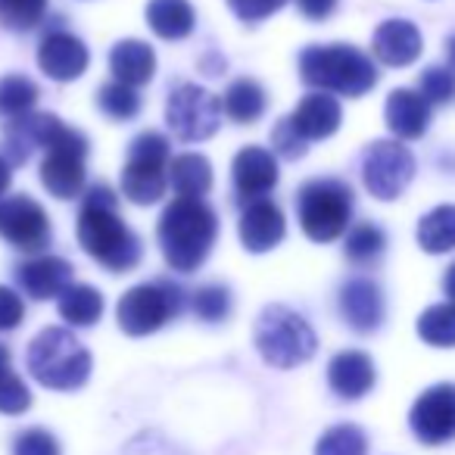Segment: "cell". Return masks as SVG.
<instances>
[{"mask_svg":"<svg viewBox=\"0 0 455 455\" xmlns=\"http://www.w3.org/2000/svg\"><path fill=\"white\" fill-rule=\"evenodd\" d=\"M76 235L84 253L113 275H128L132 268H138L140 256H144L140 237L119 215V194L103 181L91 184L82 194Z\"/></svg>","mask_w":455,"mask_h":455,"instance_id":"6da1fadb","label":"cell"},{"mask_svg":"<svg viewBox=\"0 0 455 455\" xmlns=\"http://www.w3.org/2000/svg\"><path fill=\"white\" fill-rule=\"evenodd\" d=\"M156 237L172 272L190 275L206 262L219 237V215L206 200L175 196L159 215Z\"/></svg>","mask_w":455,"mask_h":455,"instance_id":"7a4b0ae2","label":"cell"},{"mask_svg":"<svg viewBox=\"0 0 455 455\" xmlns=\"http://www.w3.org/2000/svg\"><path fill=\"white\" fill-rule=\"evenodd\" d=\"M299 78L324 94L362 97L378 84V66L353 44H309L299 53Z\"/></svg>","mask_w":455,"mask_h":455,"instance_id":"3957f363","label":"cell"},{"mask_svg":"<svg viewBox=\"0 0 455 455\" xmlns=\"http://www.w3.org/2000/svg\"><path fill=\"white\" fill-rule=\"evenodd\" d=\"M47 153L41 163V184L47 194L57 200H78L88 184V169H84V156H88V138L78 128L66 125L60 116L47 113L44 128V147Z\"/></svg>","mask_w":455,"mask_h":455,"instance_id":"277c9868","label":"cell"},{"mask_svg":"<svg viewBox=\"0 0 455 455\" xmlns=\"http://www.w3.org/2000/svg\"><path fill=\"white\" fill-rule=\"evenodd\" d=\"M26 365L47 390H78L91 378V353L72 331L44 328L28 343Z\"/></svg>","mask_w":455,"mask_h":455,"instance_id":"5b68a950","label":"cell"},{"mask_svg":"<svg viewBox=\"0 0 455 455\" xmlns=\"http://www.w3.org/2000/svg\"><path fill=\"white\" fill-rule=\"evenodd\" d=\"M297 219L309 241H337L353 221V188L340 178H312L297 194Z\"/></svg>","mask_w":455,"mask_h":455,"instance_id":"8992f818","label":"cell"},{"mask_svg":"<svg viewBox=\"0 0 455 455\" xmlns=\"http://www.w3.org/2000/svg\"><path fill=\"white\" fill-rule=\"evenodd\" d=\"M256 349L275 368H297L318 349L312 324L287 306H266L256 322Z\"/></svg>","mask_w":455,"mask_h":455,"instance_id":"52a82bcc","label":"cell"},{"mask_svg":"<svg viewBox=\"0 0 455 455\" xmlns=\"http://www.w3.org/2000/svg\"><path fill=\"white\" fill-rule=\"evenodd\" d=\"M169 163L172 144L165 134H138L128 147L125 165H122V196H128L134 206L159 203L165 196V188H169Z\"/></svg>","mask_w":455,"mask_h":455,"instance_id":"ba28073f","label":"cell"},{"mask_svg":"<svg viewBox=\"0 0 455 455\" xmlns=\"http://www.w3.org/2000/svg\"><path fill=\"white\" fill-rule=\"evenodd\" d=\"M184 309V291L175 281H147L122 293L116 306V322L128 337L156 334Z\"/></svg>","mask_w":455,"mask_h":455,"instance_id":"9c48e42d","label":"cell"},{"mask_svg":"<svg viewBox=\"0 0 455 455\" xmlns=\"http://www.w3.org/2000/svg\"><path fill=\"white\" fill-rule=\"evenodd\" d=\"M165 125L184 144L212 138L221 125V100L194 82L178 84L165 100Z\"/></svg>","mask_w":455,"mask_h":455,"instance_id":"30bf717a","label":"cell"},{"mask_svg":"<svg viewBox=\"0 0 455 455\" xmlns=\"http://www.w3.org/2000/svg\"><path fill=\"white\" fill-rule=\"evenodd\" d=\"M411 178H415V156L403 140H374L362 156V181L378 200H396Z\"/></svg>","mask_w":455,"mask_h":455,"instance_id":"8fae6325","label":"cell"},{"mask_svg":"<svg viewBox=\"0 0 455 455\" xmlns=\"http://www.w3.org/2000/svg\"><path fill=\"white\" fill-rule=\"evenodd\" d=\"M0 237L22 253H41L51 243V215L35 196L13 194L0 200Z\"/></svg>","mask_w":455,"mask_h":455,"instance_id":"7c38bea8","label":"cell"},{"mask_svg":"<svg viewBox=\"0 0 455 455\" xmlns=\"http://www.w3.org/2000/svg\"><path fill=\"white\" fill-rule=\"evenodd\" d=\"M409 427L424 446H443L455 440V384H434L415 399Z\"/></svg>","mask_w":455,"mask_h":455,"instance_id":"4fadbf2b","label":"cell"},{"mask_svg":"<svg viewBox=\"0 0 455 455\" xmlns=\"http://www.w3.org/2000/svg\"><path fill=\"white\" fill-rule=\"evenodd\" d=\"M72 275H76L72 262L51 253H38L13 268V278L20 284V291L32 299H53V297L60 299L66 287H72Z\"/></svg>","mask_w":455,"mask_h":455,"instance_id":"5bb4252c","label":"cell"},{"mask_svg":"<svg viewBox=\"0 0 455 455\" xmlns=\"http://www.w3.org/2000/svg\"><path fill=\"white\" fill-rule=\"evenodd\" d=\"M231 178H235V190L241 200L256 203L266 200L275 188H278V159H275L272 150L266 147H243L241 153L231 163Z\"/></svg>","mask_w":455,"mask_h":455,"instance_id":"9a60e30c","label":"cell"},{"mask_svg":"<svg viewBox=\"0 0 455 455\" xmlns=\"http://www.w3.org/2000/svg\"><path fill=\"white\" fill-rule=\"evenodd\" d=\"M91 63V53L84 47L82 38H76L72 32H51L44 35L38 47V66L51 82H76L84 76Z\"/></svg>","mask_w":455,"mask_h":455,"instance_id":"2e32d148","label":"cell"},{"mask_svg":"<svg viewBox=\"0 0 455 455\" xmlns=\"http://www.w3.org/2000/svg\"><path fill=\"white\" fill-rule=\"evenodd\" d=\"M337 306H340V315L355 334H374V331L384 324V293L374 281L368 278H353L340 287V297H337Z\"/></svg>","mask_w":455,"mask_h":455,"instance_id":"e0dca14e","label":"cell"},{"mask_svg":"<svg viewBox=\"0 0 455 455\" xmlns=\"http://www.w3.org/2000/svg\"><path fill=\"white\" fill-rule=\"evenodd\" d=\"M237 235H241V243L250 253H268V250L278 247L287 235L284 212H281V206L272 200L247 203L241 212V221H237Z\"/></svg>","mask_w":455,"mask_h":455,"instance_id":"ac0fdd59","label":"cell"},{"mask_svg":"<svg viewBox=\"0 0 455 455\" xmlns=\"http://www.w3.org/2000/svg\"><path fill=\"white\" fill-rule=\"evenodd\" d=\"M424 51V38L418 32L415 22L409 20H387L374 28L371 38V53L380 60L384 66H393V69H403V66H411Z\"/></svg>","mask_w":455,"mask_h":455,"instance_id":"d6986e66","label":"cell"},{"mask_svg":"<svg viewBox=\"0 0 455 455\" xmlns=\"http://www.w3.org/2000/svg\"><path fill=\"white\" fill-rule=\"evenodd\" d=\"M374 380H378L374 362L362 349H343L328 365V384L340 399H362L371 393Z\"/></svg>","mask_w":455,"mask_h":455,"instance_id":"ffe728a7","label":"cell"},{"mask_svg":"<svg viewBox=\"0 0 455 455\" xmlns=\"http://www.w3.org/2000/svg\"><path fill=\"white\" fill-rule=\"evenodd\" d=\"M287 119L306 140H324L331 134H337V128L343 122V109L337 103V97L324 94V91H312L297 103V109Z\"/></svg>","mask_w":455,"mask_h":455,"instance_id":"44dd1931","label":"cell"},{"mask_svg":"<svg viewBox=\"0 0 455 455\" xmlns=\"http://www.w3.org/2000/svg\"><path fill=\"white\" fill-rule=\"evenodd\" d=\"M384 119L399 140H418L430 125V103L421 97V91L396 88L387 97Z\"/></svg>","mask_w":455,"mask_h":455,"instance_id":"7402d4cb","label":"cell"},{"mask_svg":"<svg viewBox=\"0 0 455 455\" xmlns=\"http://www.w3.org/2000/svg\"><path fill=\"white\" fill-rule=\"evenodd\" d=\"M109 72L116 76V82L140 88L156 72V53H153V47L147 41L125 38L109 51Z\"/></svg>","mask_w":455,"mask_h":455,"instance_id":"603a6c76","label":"cell"},{"mask_svg":"<svg viewBox=\"0 0 455 455\" xmlns=\"http://www.w3.org/2000/svg\"><path fill=\"white\" fill-rule=\"evenodd\" d=\"M169 188L178 196L203 200L212 190V163L203 153H178L169 163Z\"/></svg>","mask_w":455,"mask_h":455,"instance_id":"cb8c5ba5","label":"cell"},{"mask_svg":"<svg viewBox=\"0 0 455 455\" xmlns=\"http://www.w3.org/2000/svg\"><path fill=\"white\" fill-rule=\"evenodd\" d=\"M147 26L165 41H181L196 28V13L190 0H150L147 4Z\"/></svg>","mask_w":455,"mask_h":455,"instance_id":"d4e9b609","label":"cell"},{"mask_svg":"<svg viewBox=\"0 0 455 455\" xmlns=\"http://www.w3.org/2000/svg\"><path fill=\"white\" fill-rule=\"evenodd\" d=\"M268 100H266V88H262L256 78H235L228 84L225 97H221V113L228 116L237 125H253L262 119Z\"/></svg>","mask_w":455,"mask_h":455,"instance_id":"484cf974","label":"cell"},{"mask_svg":"<svg viewBox=\"0 0 455 455\" xmlns=\"http://www.w3.org/2000/svg\"><path fill=\"white\" fill-rule=\"evenodd\" d=\"M103 293L91 284H72L63 291L60 297L57 309H60V318L72 328H91V324L100 322L103 315Z\"/></svg>","mask_w":455,"mask_h":455,"instance_id":"4316f807","label":"cell"},{"mask_svg":"<svg viewBox=\"0 0 455 455\" xmlns=\"http://www.w3.org/2000/svg\"><path fill=\"white\" fill-rule=\"evenodd\" d=\"M418 247L430 256L455 250V203H443L418 221Z\"/></svg>","mask_w":455,"mask_h":455,"instance_id":"83f0119b","label":"cell"},{"mask_svg":"<svg viewBox=\"0 0 455 455\" xmlns=\"http://www.w3.org/2000/svg\"><path fill=\"white\" fill-rule=\"evenodd\" d=\"M387 247V235L380 231L374 221H359V225L349 228L347 243H343V253H347L349 262L355 266H371V262L380 259Z\"/></svg>","mask_w":455,"mask_h":455,"instance_id":"f1b7e54d","label":"cell"},{"mask_svg":"<svg viewBox=\"0 0 455 455\" xmlns=\"http://www.w3.org/2000/svg\"><path fill=\"white\" fill-rule=\"evenodd\" d=\"M38 84L28 76H4L0 78V116L4 119H20L28 116L38 103Z\"/></svg>","mask_w":455,"mask_h":455,"instance_id":"f546056e","label":"cell"},{"mask_svg":"<svg viewBox=\"0 0 455 455\" xmlns=\"http://www.w3.org/2000/svg\"><path fill=\"white\" fill-rule=\"evenodd\" d=\"M418 337L436 349L455 347V303H436L418 318Z\"/></svg>","mask_w":455,"mask_h":455,"instance_id":"4dcf8cb0","label":"cell"},{"mask_svg":"<svg viewBox=\"0 0 455 455\" xmlns=\"http://www.w3.org/2000/svg\"><path fill=\"white\" fill-rule=\"evenodd\" d=\"M315 455H368V436L359 424H334L315 443Z\"/></svg>","mask_w":455,"mask_h":455,"instance_id":"1f68e13d","label":"cell"},{"mask_svg":"<svg viewBox=\"0 0 455 455\" xmlns=\"http://www.w3.org/2000/svg\"><path fill=\"white\" fill-rule=\"evenodd\" d=\"M97 107H100V113L109 116V119L128 122L140 113V94L132 88V84L107 82L100 91H97Z\"/></svg>","mask_w":455,"mask_h":455,"instance_id":"d6a6232c","label":"cell"},{"mask_svg":"<svg viewBox=\"0 0 455 455\" xmlns=\"http://www.w3.org/2000/svg\"><path fill=\"white\" fill-rule=\"evenodd\" d=\"M51 0H0V26L7 32H32L41 26Z\"/></svg>","mask_w":455,"mask_h":455,"instance_id":"836d02e7","label":"cell"},{"mask_svg":"<svg viewBox=\"0 0 455 455\" xmlns=\"http://www.w3.org/2000/svg\"><path fill=\"white\" fill-rule=\"evenodd\" d=\"M190 309L200 322L219 324L231 315V291L225 284H203L190 293Z\"/></svg>","mask_w":455,"mask_h":455,"instance_id":"e575fe53","label":"cell"},{"mask_svg":"<svg viewBox=\"0 0 455 455\" xmlns=\"http://www.w3.org/2000/svg\"><path fill=\"white\" fill-rule=\"evenodd\" d=\"M418 91L430 107H446V103L455 100V72L446 69V66H427L421 72Z\"/></svg>","mask_w":455,"mask_h":455,"instance_id":"d590c367","label":"cell"},{"mask_svg":"<svg viewBox=\"0 0 455 455\" xmlns=\"http://www.w3.org/2000/svg\"><path fill=\"white\" fill-rule=\"evenodd\" d=\"M32 405V390L26 387V380L13 371V368H4L0 371V411L4 415H22Z\"/></svg>","mask_w":455,"mask_h":455,"instance_id":"8d00e7d4","label":"cell"},{"mask_svg":"<svg viewBox=\"0 0 455 455\" xmlns=\"http://www.w3.org/2000/svg\"><path fill=\"white\" fill-rule=\"evenodd\" d=\"M13 455H60V443L51 430L28 427L13 436Z\"/></svg>","mask_w":455,"mask_h":455,"instance_id":"74e56055","label":"cell"},{"mask_svg":"<svg viewBox=\"0 0 455 455\" xmlns=\"http://www.w3.org/2000/svg\"><path fill=\"white\" fill-rule=\"evenodd\" d=\"M306 144H309V140L291 125V119H281L278 125L272 128V147H275V153H281L284 159H299L306 153Z\"/></svg>","mask_w":455,"mask_h":455,"instance_id":"f35d334b","label":"cell"},{"mask_svg":"<svg viewBox=\"0 0 455 455\" xmlns=\"http://www.w3.org/2000/svg\"><path fill=\"white\" fill-rule=\"evenodd\" d=\"M287 4L291 0H228V7L235 10V16L243 22H262L278 13V10H284Z\"/></svg>","mask_w":455,"mask_h":455,"instance_id":"ab89813d","label":"cell"},{"mask_svg":"<svg viewBox=\"0 0 455 455\" xmlns=\"http://www.w3.org/2000/svg\"><path fill=\"white\" fill-rule=\"evenodd\" d=\"M26 318V303L22 297L13 291V287L0 284V334H7V331H16Z\"/></svg>","mask_w":455,"mask_h":455,"instance_id":"60d3db41","label":"cell"},{"mask_svg":"<svg viewBox=\"0 0 455 455\" xmlns=\"http://www.w3.org/2000/svg\"><path fill=\"white\" fill-rule=\"evenodd\" d=\"M297 10L306 16V20L322 22L337 10V0H297Z\"/></svg>","mask_w":455,"mask_h":455,"instance_id":"b9f144b4","label":"cell"},{"mask_svg":"<svg viewBox=\"0 0 455 455\" xmlns=\"http://www.w3.org/2000/svg\"><path fill=\"white\" fill-rule=\"evenodd\" d=\"M10 181H13V165L0 156V200H4V194H7Z\"/></svg>","mask_w":455,"mask_h":455,"instance_id":"7bdbcfd3","label":"cell"},{"mask_svg":"<svg viewBox=\"0 0 455 455\" xmlns=\"http://www.w3.org/2000/svg\"><path fill=\"white\" fill-rule=\"evenodd\" d=\"M443 291H446L449 303H455V262H452V266H449L446 278H443Z\"/></svg>","mask_w":455,"mask_h":455,"instance_id":"ee69618b","label":"cell"},{"mask_svg":"<svg viewBox=\"0 0 455 455\" xmlns=\"http://www.w3.org/2000/svg\"><path fill=\"white\" fill-rule=\"evenodd\" d=\"M4 368H13V365H10V349L0 343V371H4Z\"/></svg>","mask_w":455,"mask_h":455,"instance_id":"f6af8a7d","label":"cell"},{"mask_svg":"<svg viewBox=\"0 0 455 455\" xmlns=\"http://www.w3.org/2000/svg\"><path fill=\"white\" fill-rule=\"evenodd\" d=\"M446 53H449V63H452V69H455V35L446 41Z\"/></svg>","mask_w":455,"mask_h":455,"instance_id":"bcb514c9","label":"cell"}]
</instances>
